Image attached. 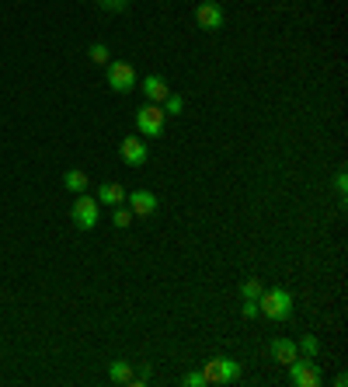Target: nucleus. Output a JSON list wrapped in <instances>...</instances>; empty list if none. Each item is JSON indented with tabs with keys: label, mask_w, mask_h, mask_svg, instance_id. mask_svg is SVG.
Returning <instances> with one entry per match:
<instances>
[{
	"label": "nucleus",
	"mask_w": 348,
	"mask_h": 387,
	"mask_svg": "<svg viewBox=\"0 0 348 387\" xmlns=\"http://www.w3.org/2000/svg\"><path fill=\"white\" fill-rule=\"evenodd\" d=\"M335 192L342 195V199L348 195V175H345V171H338V175H335Z\"/></svg>",
	"instance_id": "4be33fe9"
},
{
	"label": "nucleus",
	"mask_w": 348,
	"mask_h": 387,
	"mask_svg": "<svg viewBox=\"0 0 348 387\" xmlns=\"http://www.w3.org/2000/svg\"><path fill=\"white\" fill-rule=\"evenodd\" d=\"M98 202H101V206H122V202H126V189H122L119 182H105V185L98 189Z\"/></svg>",
	"instance_id": "f8f14e48"
},
{
	"label": "nucleus",
	"mask_w": 348,
	"mask_h": 387,
	"mask_svg": "<svg viewBox=\"0 0 348 387\" xmlns=\"http://www.w3.org/2000/svg\"><path fill=\"white\" fill-rule=\"evenodd\" d=\"M119 157H122V164H129V168H140V164H147V157H150V147H147L140 136H126V140L119 143Z\"/></svg>",
	"instance_id": "0eeeda50"
},
{
	"label": "nucleus",
	"mask_w": 348,
	"mask_h": 387,
	"mask_svg": "<svg viewBox=\"0 0 348 387\" xmlns=\"http://www.w3.org/2000/svg\"><path fill=\"white\" fill-rule=\"evenodd\" d=\"M241 310H244V317H258V314H261L258 300H244V307H241Z\"/></svg>",
	"instance_id": "5701e85b"
},
{
	"label": "nucleus",
	"mask_w": 348,
	"mask_h": 387,
	"mask_svg": "<svg viewBox=\"0 0 348 387\" xmlns=\"http://www.w3.org/2000/svg\"><path fill=\"white\" fill-rule=\"evenodd\" d=\"M87 56H91V63H98V67H108V60H112V53H108L105 42H94V46L87 49Z\"/></svg>",
	"instance_id": "2eb2a0df"
},
{
	"label": "nucleus",
	"mask_w": 348,
	"mask_h": 387,
	"mask_svg": "<svg viewBox=\"0 0 348 387\" xmlns=\"http://www.w3.org/2000/svg\"><path fill=\"white\" fill-rule=\"evenodd\" d=\"M216 4H220V0H216Z\"/></svg>",
	"instance_id": "b1692460"
},
{
	"label": "nucleus",
	"mask_w": 348,
	"mask_h": 387,
	"mask_svg": "<svg viewBox=\"0 0 348 387\" xmlns=\"http://www.w3.org/2000/svg\"><path fill=\"white\" fill-rule=\"evenodd\" d=\"M296 349H300L303 356H310V360H314V356L321 353V339H317V335H303V339L296 342Z\"/></svg>",
	"instance_id": "dca6fc26"
},
{
	"label": "nucleus",
	"mask_w": 348,
	"mask_h": 387,
	"mask_svg": "<svg viewBox=\"0 0 348 387\" xmlns=\"http://www.w3.org/2000/svg\"><path fill=\"white\" fill-rule=\"evenodd\" d=\"M108 88L115 95H129L140 88V77H136V67L126 63V60H108Z\"/></svg>",
	"instance_id": "7ed1b4c3"
},
{
	"label": "nucleus",
	"mask_w": 348,
	"mask_h": 387,
	"mask_svg": "<svg viewBox=\"0 0 348 387\" xmlns=\"http://www.w3.org/2000/svg\"><path fill=\"white\" fill-rule=\"evenodd\" d=\"M289 384H296V387H321V384H324V377H321L317 363H310V360H293V363H289Z\"/></svg>",
	"instance_id": "423d86ee"
},
{
	"label": "nucleus",
	"mask_w": 348,
	"mask_h": 387,
	"mask_svg": "<svg viewBox=\"0 0 348 387\" xmlns=\"http://www.w3.org/2000/svg\"><path fill=\"white\" fill-rule=\"evenodd\" d=\"M261 290H265L261 280H244V283H241V296H244V300H258Z\"/></svg>",
	"instance_id": "f3484780"
},
{
	"label": "nucleus",
	"mask_w": 348,
	"mask_h": 387,
	"mask_svg": "<svg viewBox=\"0 0 348 387\" xmlns=\"http://www.w3.org/2000/svg\"><path fill=\"white\" fill-rule=\"evenodd\" d=\"M258 310L265 314V317H272V321H289V317H293V293L282 290V287L261 290Z\"/></svg>",
	"instance_id": "f257e3e1"
},
{
	"label": "nucleus",
	"mask_w": 348,
	"mask_h": 387,
	"mask_svg": "<svg viewBox=\"0 0 348 387\" xmlns=\"http://www.w3.org/2000/svg\"><path fill=\"white\" fill-rule=\"evenodd\" d=\"M181 108H185V98H181V95H168V98H164V112H168V115H181Z\"/></svg>",
	"instance_id": "6ab92c4d"
},
{
	"label": "nucleus",
	"mask_w": 348,
	"mask_h": 387,
	"mask_svg": "<svg viewBox=\"0 0 348 387\" xmlns=\"http://www.w3.org/2000/svg\"><path fill=\"white\" fill-rule=\"evenodd\" d=\"M112 223H115V227H129V223H133V209H129V206H115Z\"/></svg>",
	"instance_id": "a211bd4d"
},
{
	"label": "nucleus",
	"mask_w": 348,
	"mask_h": 387,
	"mask_svg": "<svg viewBox=\"0 0 348 387\" xmlns=\"http://www.w3.org/2000/svg\"><path fill=\"white\" fill-rule=\"evenodd\" d=\"M126 206L133 209V216H154L161 199L150 192V189H136V192H126Z\"/></svg>",
	"instance_id": "6e6552de"
},
{
	"label": "nucleus",
	"mask_w": 348,
	"mask_h": 387,
	"mask_svg": "<svg viewBox=\"0 0 348 387\" xmlns=\"http://www.w3.org/2000/svg\"><path fill=\"white\" fill-rule=\"evenodd\" d=\"M272 360H275V363H286V367H289L293 360H300L296 342H293V339H275V342H272Z\"/></svg>",
	"instance_id": "9b49d317"
},
{
	"label": "nucleus",
	"mask_w": 348,
	"mask_h": 387,
	"mask_svg": "<svg viewBox=\"0 0 348 387\" xmlns=\"http://www.w3.org/2000/svg\"><path fill=\"white\" fill-rule=\"evenodd\" d=\"M140 88H143L147 101H154V105H164V98L171 95V88H168V81H164L161 74H150V77H143V81H140Z\"/></svg>",
	"instance_id": "9d476101"
},
{
	"label": "nucleus",
	"mask_w": 348,
	"mask_h": 387,
	"mask_svg": "<svg viewBox=\"0 0 348 387\" xmlns=\"http://www.w3.org/2000/svg\"><path fill=\"white\" fill-rule=\"evenodd\" d=\"M181 384L185 387H206V377H202V370H188V374L181 377Z\"/></svg>",
	"instance_id": "aec40b11"
},
{
	"label": "nucleus",
	"mask_w": 348,
	"mask_h": 387,
	"mask_svg": "<svg viewBox=\"0 0 348 387\" xmlns=\"http://www.w3.org/2000/svg\"><path fill=\"white\" fill-rule=\"evenodd\" d=\"M164 126H168V112H164V105L147 101V105L136 112V129H140L143 136H161Z\"/></svg>",
	"instance_id": "39448f33"
},
{
	"label": "nucleus",
	"mask_w": 348,
	"mask_h": 387,
	"mask_svg": "<svg viewBox=\"0 0 348 387\" xmlns=\"http://www.w3.org/2000/svg\"><path fill=\"white\" fill-rule=\"evenodd\" d=\"M195 21H199L202 32H220L223 28V7L216 0H206V4L195 7Z\"/></svg>",
	"instance_id": "1a4fd4ad"
},
{
	"label": "nucleus",
	"mask_w": 348,
	"mask_h": 387,
	"mask_svg": "<svg viewBox=\"0 0 348 387\" xmlns=\"http://www.w3.org/2000/svg\"><path fill=\"white\" fill-rule=\"evenodd\" d=\"M63 185H67L74 195H81V192H87V175L84 171H77V168H70V171L63 175Z\"/></svg>",
	"instance_id": "4468645a"
},
{
	"label": "nucleus",
	"mask_w": 348,
	"mask_h": 387,
	"mask_svg": "<svg viewBox=\"0 0 348 387\" xmlns=\"http://www.w3.org/2000/svg\"><path fill=\"white\" fill-rule=\"evenodd\" d=\"M202 377H206V384H237L241 381V363L230 360V356H213L202 367Z\"/></svg>",
	"instance_id": "f03ea898"
},
{
	"label": "nucleus",
	"mask_w": 348,
	"mask_h": 387,
	"mask_svg": "<svg viewBox=\"0 0 348 387\" xmlns=\"http://www.w3.org/2000/svg\"><path fill=\"white\" fill-rule=\"evenodd\" d=\"M98 7H101V11H126L129 0H98Z\"/></svg>",
	"instance_id": "412c9836"
},
{
	"label": "nucleus",
	"mask_w": 348,
	"mask_h": 387,
	"mask_svg": "<svg viewBox=\"0 0 348 387\" xmlns=\"http://www.w3.org/2000/svg\"><path fill=\"white\" fill-rule=\"evenodd\" d=\"M70 216H74V223H77L81 230H94V227L101 223V202H98L94 195L81 192L74 199V206H70Z\"/></svg>",
	"instance_id": "20e7f679"
},
{
	"label": "nucleus",
	"mask_w": 348,
	"mask_h": 387,
	"mask_svg": "<svg viewBox=\"0 0 348 387\" xmlns=\"http://www.w3.org/2000/svg\"><path fill=\"white\" fill-rule=\"evenodd\" d=\"M108 377H112V384H136V374H133V363L129 360H115L108 367Z\"/></svg>",
	"instance_id": "ddd939ff"
}]
</instances>
